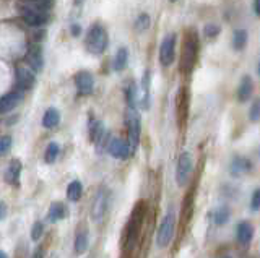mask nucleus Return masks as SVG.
I'll return each mask as SVG.
<instances>
[{
    "instance_id": "bb28decb",
    "label": "nucleus",
    "mask_w": 260,
    "mask_h": 258,
    "mask_svg": "<svg viewBox=\"0 0 260 258\" xmlns=\"http://www.w3.org/2000/svg\"><path fill=\"white\" fill-rule=\"evenodd\" d=\"M59 151H60V146L57 143H49V146L46 150V155H44V159L47 164H54V161L59 156Z\"/></svg>"
},
{
    "instance_id": "6e6552de",
    "label": "nucleus",
    "mask_w": 260,
    "mask_h": 258,
    "mask_svg": "<svg viewBox=\"0 0 260 258\" xmlns=\"http://www.w3.org/2000/svg\"><path fill=\"white\" fill-rule=\"evenodd\" d=\"M176 54V34H168L161 43L159 49V60L165 67H169L174 60Z\"/></svg>"
},
{
    "instance_id": "4be33fe9",
    "label": "nucleus",
    "mask_w": 260,
    "mask_h": 258,
    "mask_svg": "<svg viewBox=\"0 0 260 258\" xmlns=\"http://www.w3.org/2000/svg\"><path fill=\"white\" fill-rule=\"evenodd\" d=\"M59 122H60V112L54 107L47 109L44 117H43V125L46 128H54V127L59 125Z\"/></svg>"
},
{
    "instance_id": "0eeeda50",
    "label": "nucleus",
    "mask_w": 260,
    "mask_h": 258,
    "mask_svg": "<svg viewBox=\"0 0 260 258\" xmlns=\"http://www.w3.org/2000/svg\"><path fill=\"white\" fill-rule=\"evenodd\" d=\"M192 169H193L192 156L189 155V153H182V155L179 156L177 169H176V180H177L179 187H184V185L189 182L190 174H192Z\"/></svg>"
},
{
    "instance_id": "412c9836",
    "label": "nucleus",
    "mask_w": 260,
    "mask_h": 258,
    "mask_svg": "<svg viewBox=\"0 0 260 258\" xmlns=\"http://www.w3.org/2000/svg\"><path fill=\"white\" fill-rule=\"evenodd\" d=\"M252 90H254V85H252V80L249 77H244L242 82L239 85V90H238V98L241 102H246L250 94H252Z\"/></svg>"
},
{
    "instance_id": "2eb2a0df",
    "label": "nucleus",
    "mask_w": 260,
    "mask_h": 258,
    "mask_svg": "<svg viewBox=\"0 0 260 258\" xmlns=\"http://www.w3.org/2000/svg\"><path fill=\"white\" fill-rule=\"evenodd\" d=\"M67 214H69L67 206H65L62 201H54V203L49 206L47 219L51 223H59V221L63 219V217H67Z\"/></svg>"
},
{
    "instance_id": "1a4fd4ad",
    "label": "nucleus",
    "mask_w": 260,
    "mask_h": 258,
    "mask_svg": "<svg viewBox=\"0 0 260 258\" xmlns=\"http://www.w3.org/2000/svg\"><path fill=\"white\" fill-rule=\"evenodd\" d=\"M23 21L29 26H43L49 20V13L39 12V10H31V9H18Z\"/></svg>"
},
{
    "instance_id": "c85d7f7f",
    "label": "nucleus",
    "mask_w": 260,
    "mask_h": 258,
    "mask_svg": "<svg viewBox=\"0 0 260 258\" xmlns=\"http://www.w3.org/2000/svg\"><path fill=\"white\" fill-rule=\"evenodd\" d=\"M228 219H230V211H228V208H221V209H219V211L216 213V216H215V221H216L218 226L224 224Z\"/></svg>"
},
{
    "instance_id": "72a5a7b5",
    "label": "nucleus",
    "mask_w": 260,
    "mask_h": 258,
    "mask_svg": "<svg viewBox=\"0 0 260 258\" xmlns=\"http://www.w3.org/2000/svg\"><path fill=\"white\" fill-rule=\"evenodd\" d=\"M7 213H8L7 205L4 203V201H0V221L5 219V217H7Z\"/></svg>"
},
{
    "instance_id": "4c0bfd02",
    "label": "nucleus",
    "mask_w": 260,
    "mask_h": 258,
    "mask_svg": "<svg viewBox=\"0 0 260 258\" xmlns=\"http://www.w3.org/2000/svg\"><path fill=\"white\" fill-rule=\"evenodd\" d=\"M0 258H7V253L2 252V250H0Z\"/></svg>"
},
{
    "instance_id": "7ed1b4c3",
    "label": "nucleus",
    "mask_w": 260,
    "mask_h": 258,
    "mask_svg": "<svg viewBox=\"0 0 260 258\" xmlns=\"http://www.w3.org/2000/svg\"><path fill=\"white\" fill-rule=\"evenodd\" d=\"M127 132H128V146L130 153H135L138 148V143H140V133H142V122H140V116L135 109L127 110Z\"/></svg>"
},
{
    "instance_id": "a878e982",
    "label": "nucleus",
    "mask_w": 260,
    "mask_h": 258,
    "mask_svg": "<svg viewBox=\"0 0 260 258\" xmlns=\"http://www.w3.org/2000/svg\"><path fill=\"white\" fill-rule=\"evenodd\" d=\"M246 43H247L246 31H244V29H238L234 33V36H233V47H234L236 51H242L244 46H246Z\"/></svg>"
},
{
    "instance_id": "aec40b11",
    "label": "nucleus",
    "mask_w": 260,
    "mask_h": 258,
    "mask_svg": "<svg viewBox=\"0 0 260 258\" xmlns=\"http://www.w3.org/2000/svg\"><path fill=\"white\" fill-rule=\"evenodd\" d=\"M250 171V161L244 158H236L231 164V174L236 177H241L244 174H247Z\"/></svg>"
},
{
    "instance_id": "cd10ccee",
    "label": "nucleus",
    "mask_w": 260,
    "mask_h": 258,
    "mask_svg": "<svg viewBox=\"0 0 260 258\" xmlns=\"http://www.w3.org/2000/svg\"><path fill=\"white\" fill-rule=\"evenodd\" d=\"M43 232H44V224L41 221H36L35 224H32V228H31V239L32 240H39L41 236H43Z\"/></svg>"
},
{
    "instance_id": "39448f33",
    "label": "nucleus",
    "mask_w": 260,
    "mask_h": 258,
    "mask_svg": "<svg viewBox=\"0 0 260 258\" xmlns=\"http://www.w3.org/2000/svg\"><path fill=\"white\" fill-rule=\"evenodd\" d=\"M143 223V208L142 205H138L135 208V211L132 213L130 217L128 228H127V236H125V248H130L135 245V242L138 239V234H140V228Z\"/></svg>"
},
{
    "instance_id": "f8f14e48",
    "label": "nucleus",
    "mask_w": 260,
    "mask_h": 258,
    "mask_svg": "<svg viewBox=\"0 0 260 258\" xmlns=\"http://www.w3.org/2000/svg\"><path fill=\"white\" fill-rule=\"evenodd\" d=\"M21 98H23V91H12L2 96V98H0V116L15 109L20 104Z\"/></svg>"
},
{
    "instance_id": "c9c22d12",
    "label": "nucleus",
    "mask_w": 260,
    "mask_h": 258,
    "mask_svg": "<svg viewBox=\"0 0 260 258\" xmlns=\"http://www.w3.org/2000/svg\"><path fill=\"white\" fill-rule=\"evenodd\" d=\"M205 29H207V31H205L207 36H213V34L218 33V26H207Z\"/></svg>"
},
{
    "instance_id": "f257e3e1",
    "label": "nucleus",
    "mask_w": 260,
    "mask_h": 258,
    "mask_svg": "<svg viewBox=\"0 0 260 258\" xmlns=\"http://www.w3.org/2000/svg\"><path fill=\"white\" fill-rule=\"evenodd\" d=\"M197 54H199V39L193 31H189L185 36V43L182 46V60H181V68L185 73L192 71L195 62H197Z\"/></svg>"
},
{
    "instance_id": "f704fd0d",
    "label": "nucleus",
    "mask_w": 260,
    "mask_h": 258,
    "mask_svg": "<svg viewBox=\"0 0 260 258\" xmlns=\"http://www.w3.org/2000/svg\"><path fill=\"white\" fill-rule=\"evenodd\" d=\"M31 258H44V248L43 247H38L35 250V253L31 255Z\"/></svg>"
},
{
    "instance_id": "ddd939ff",
    "label": "nucleus",
    "mask_w": 260,
    "mask_h": 258,
    "mask_svg": "<svg viewBox=\"0 0 260 258\" xmlns=\"http://www.w3.org/2000/svg\"><path fill=\"white\" fill-rule=\"evenodd\" d=\"M108 150H109V155L112 158H116V159H125L130 155L128 143L125 140H122V138H114V140H111Z\"/></svg>"
},
{
    "instance_id": "20e7f679",
    "label": "nucleus",
    "mask_w": 260,
    "mask_h": 258,
    "mask_svg": "<svg viewBox=\"0 0 260 258\" xmlns=\"http://www.w3.org/2000/svg\"><path fill=\"white\" fill-rule=\"evenodd\" d=\"M174 229H176V216L173 211H169L165 216V219L161 221L156 232V245L159 248H166L171 244L174 236Z\"/></svg>"
},
{
    "instance_id": "9d476101",
    "label": "nucleus",
    "mask_w": 260,
    "mask_h": 258,
    "mask_svg": "<svg viewBox=\"0 0 260 258\" xmlns=\"http://www.w3.org/2000/svg\"><path fill=\"white\" fill-rule=\"evenodd\" d=\"M75 86H77V91L81 96H88L93 93V88H94V80L93 75L89 71H78L75 75Z\"/></svg>"
},
{
    "instance_id": "2f4dec72",
    "label": "nucleus",
    "mask_w": 260,
    "mask_h": 258,
    "mask_svg": "<svg viewBox=\"0 0 260 258\" xmlns=\"http://www.w3.org/2000/svg\"><path fill=\"white\" fill-rule=\"evenodd\" d=\"M250 208L254 209V211H258V208H260V192L255 190L254 192V195H252V205Z\"/></svg>"
},
{
    "instance_id": "5701e85b",
    "label": "nucleus",
    "mask_w": 260,
    "mask_h": 258,
    "mask_svg": "<svg viewBox=\"0 0 260 258\" xmlns=\"http://www.w3.org/2000/svg\"><path fill=\"white\" fill-rule=\"evenodd\" d=\"M81 192H83V185L80 180H73L67 187V198L70 201H78L81 198Z\"/></svg>"
},
{
    "instance_id": "9b49d317",
    "label": "nucleus",
    "mask_w": 260,
    "mask_h": 258,
    "mask_svg": "<svg viewBox=\"0 0 260 258\" xmlns=\"http://www.w3.org/2000/svg\"><path fill=\"white\" fill-rule=\"evenodd\" d=\"M16 82H18L20 91L31 90V88L35 86V82H36L35 71L26 68V67H18L16 68Z\"/></svg>"
},
{
    "instance_id": "e433bc0d",
    "label": "nucleus",
    "mask_w": 260,
    "mask_h": 258,
    "mask_svg": "<svg viewBox=\"0 0 260 258\" xmlns=\"http://www.w3.org/2000/svg\"><path fill=\"white\" fill-rule=\"evenodd\" d=\"M254 10H255V15L260 13V9H258V0H254Z\"/></svg>"
},
{
    "instance_id": "393cba45",
    "label": "nucleus",
    "mask_w": 260,
    "mask_h": 258,
    "mask_svg": "<svg viewBox=\"0 0 260 258\" xmlns=\"http://www.w3.org/2000/svg\"><path fill=\"white\" fill-rule=\"evenodd\" d=\"M127 60H128V52H127V49H119L117 51V54H116V57H114V70H117V71H120V70H124L125 68V65H127Z\"/></svg>"
},
{
    "instance_id": "473e14b6",
    "label": "nucleus",
    "mask_w": 260,
    "mask_h": 258,
    "mask_svg": "<svg viewBox=\"0 0 260 258\" xmlns=\"http://www.w3.org/2000/svg\"><path fill=\"white\" fill-rule=\"evenodd\" d=\"M250 120H252V122H257V120H258V102H254V106H252Z\"/></svg>"
},
{
    "instance_id": "6ab92c4d",
    "label": "nucleus",
    "mask_w": 260,
    "mask_h": 258,
    "mask_svg": "<svg viewBox=\"0 0 260 258\" xmlns=\"http://www.w3.org/2000/svg\"><path fill=\"white\" fill-rule=\"evenodd\" d=\"M89 245V237H88V231L85 228H78V232L75 236V252L78 255H83Z\"/></svg>"
},
{
    "instance_id": "c756f323",
    "label": "nucleus",
    "mask_w": 260,
    "mask_h": 258,
    "mask_svg": "<svg viewBox=\"0 0 260 258\" xmlns=\"http://www.w3.org/2000/svg\"><path fill=\"white\" fill-rule=\"evenodd\" d=\"M148 25H150V18H148V15H146V13L140 15V17H138V20H137V23H135V26H137L138 31L146 29V28H148Z\"/></svg>"
},
{
    "instance_id": "58836bf2",
    "label": "nucleus",
    "mask_w": 260,
    "mask_h": 258,
    "mask_svg": "<svg viewBox=\"0 0 260 258\" xmlns=\"http://www.w3.org/2000/svg\"><path fill=\"white\" fill-rule=\"evenodd\" d=\"M221 258H230V256H221Z\"/></svg>"
},
{
    "instance_id": "b1692460",
    "label": "nucleus",
    "mask_w": 260,
    "mask_h": 258,
    "mask_svg": "<svg viewBox=\"0 0 260 258\" xmlns=\"http://www.w3.org/2000/svg\"><path fill=\"white\" fill-rule=\"evenodd\" d=\"M103 135H104L103 124L100 122V120H91V124H89V136H91V140L94 143H100Z\"/></svg>"
},
{
    "instance_id": "4468645a",
    "label": "nucleus",
    "mask_w": 260,
    "mask_h": 258,
    "mask_svg": "<svg viewBox=\"0 0 260 258\" xmlns=\"http://www.w3.org/2000/svg\"><path fill=\"white\" fill-rule=\"evenodd\" d=\"M26 62L28 67L32 71H41L43 70V51L38 46H32L26 54Z\"/></svg>"
},
{
    "instance_id": "f03ea898",
    "label": "nucleus",
    "mask_w": 260,
    "mask_h": 258,
    "mask_svg": "<svg viewBox=\"0 0 260 258\" xmlns=\"http://www.w3.org/2000/svg\"><path fill=\"white\" fill-rule=\"evenodd\" d=\"M85 43L88 52L100 55L106 51V46H108V33H106V29L101 25H94L89 28Z\"/></svg>"
},
{
    "instance_id": "a211bd4d",
    "label": "nucleus",
    "mask_w": 260,
    "mask_h": 258,
    "mask_svg": "<svg viewBox=\"0 0 260 258\" xmlns=\"http://www.w3.org/2000/svg\"><path fill=\"white\" fill-rule=\"evenodd\" d=\"M252 234H254V229H252V224L247 221H242L238 224V231H236V236H238V242L241 245H247L252 240Z\"/></svg>"
},
{
    "instance_id": "7c9ffc66",
    "label": "nucleus",
    "mask_w": 260,
    "mask_h": 258,
    "mask_svg": "<svg viewBox=\"0 0 260 258\" xmlns=\"http://www.w3.org/2000/svg\"><path fill=\"white\" fill-rule=\"evenodd\" d=\"M10 146H12V138H10V136H0V156L5 155V153H8Z\"/></svg>"
},
{
    "instance_id": "423d86ee",
    "label": "nucleus",
    "mask_w": 260,
    "mask_h": 258,
    "mask_svg": "<svg viewBox=\"0 0 260 258\" xmlns=\"http://www.w3.org/2000/svg\"><path fill=\"white\" fill-rule=\"evenodd\" d=\"M108 203H109L108 192H106L104 189L98 190L94 198H93V203H91V219L96 224H100L104 219L106 211H108Z\"/></svg>"
},
{
    "instance_id": "f3484780",
    "label": "nucleus",
    "mask_w": 260,
    "mask_h": 258,
    "mask_svg": "<svg viewBox=\"0 0 260 258\" xmlns=\"http://www.w3.org/2000/svg\"><path fill=\"white\" fill-rule=\"evenodd\" d=\"M20 175H21V163L20 159H13L5 172V180L10 185H18Z\"/></svg>"
},
{
    "instance_id": "dca6fc26",
    "label": "nucleus",
    "mask_w": 260,
    "mask_h": 258,
    "mask_svg": "<svg viewBox=\"0 0 260 258\" xmlns=\"http://www.w3.org/2000/svg\"><path fill=\"white\" fill-rule=\"evenodd\" d=\"M52 7V0H18V9H31L49 13Z\"/></svg>"
}]
</instances>
